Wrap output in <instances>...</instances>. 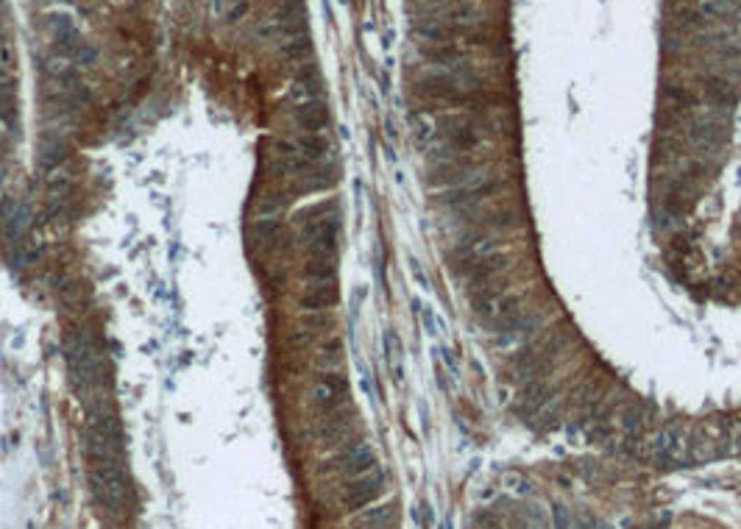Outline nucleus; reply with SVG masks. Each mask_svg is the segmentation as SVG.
Instances as JSON below:
<instances>
[{
	"mask_svg": "<svg viewBox=\"0 0 741 529\" xmlns=\"http://www.w3.org/2000/svg\"><path fill=\"white\" fill-rule=\"evenodd\" d=\"M61 357L67 365L70 387L78 398L103 390L109 382V362L95 331L81 320H67L61 329Z\"/></svg>",
	"mask_w": 741,
	"mask_h": 529,
	"instance_id": "f257e3e1",
	"label": "nucleus"
},
{
	"mask_svg": "<svg viewBox=\"0 0 741 529\" xmlns=\"http://www.w3.org/2000/svg\"><path fill=\"white\" fill-rule=\"evenodd\" d=\"M89 491L98 502V507L109 519H123L129 513L131 502V479L126 465H103V468H87Z\"/></svg>",
	"mask_w": 741,
	"mask_h": 529,
	"instance_id": "f03ea898",
	"label": "nucleus"
},
{
	"mask_svg": "<svg viewBox=\"0 0 741 529\" xmlns=\"http://www.w3.org/2000/svg\"><path fill=\"white\" fill-rule=\"evenodd\" d=\"M301 240L307 246L309 257H337V240H340V215L332 204L315 209L309 221H304Z\"/></svg>",
	"mask_w": 741,
	"mask_h": 529,
	"instance_id": "7ed1b4c3",
	"label": "nucleus"
},
{
	"mask_svg": "<svg viewBox=\"0 0 741 529\" xmlns=\"http://www.w3.org/2000/svg\"><path fill=\"white\" fill-rule=\"evenodd\" d=\"M700 95L705 100L708 109H717V112H725L731 114L741 100V87L733 84L731 78L719 75V73H711V75H703L700 78Z\"/></svg>",
	"mask_w": 741,
	"mask_h": 529,
	"instance_id": "20e7f679",
	"label": "nucleus"
},
{
	"mask_svg": "<svg viewBox=\"0 0 741 529\" xmlns=\"http://www.w3.org/2000/svg\"><path fill=\"white\" fill-rule=\"evenodd\" d=\"M312 404L321 410V412H335L346 404V396H349V382L340 371H323L315 382H312Z\"/></svg>",
	"mask_w": 741,
	"mask_h": 529,
	"instance_id": "39448f33",
	"label": "nucleus"
},
{
	"mask_svg": "<svg viewBox=\"0 0 741 529\" xmlns=\"http://www.w3.org/2000/svg\"><path fill=\"white\" fill-rule=\"evenodd\" d=\"M382 491H385V474L376 468V471H371L365 477L349 479L343 485V496L340 499H343L346 510H362L365 505H371L374 499H379Z\"/></svg>",
	"mask_w": 741,
	"mask_h": 529,
	"instance_id": "423d86ee",
	"label": "nucleus"
},
{
	"mask_svg": "<svg viewBox=\"0 0 741 529\" xmlns=\"http://www.w3.org/2000/svg\"><path fill=\"white\" fill-rule=\"evenodd\" d=\"M335 463H337V471L346 479L365 477V474H371V471L379 468V460H376V454H374V449L368 443H351Z\"/></svg>",
	"mask_w": 741,
	"mask_h": 529,
	"instance_id": "0eeeda50",
	"label": "nucleus"
},
{
	"mask_svg": "<svg viewBox=\"0 0 741 529\" xmlns=\"http://www.w3.org/2000/svg\"><path fill=\"white\" fill-rule=\"evenodd\" d=\"M67 198H70V176L53 170V176H50L47 184H45V198H42V207H45V209H42V218H39V221H53V218H59V215L64 212Z\"/></svg>",
	"mask_w": 741,
	"mask_h": 529,
	"instance_id": "6e6552de",
	"label": "nucleus"
},
{
	"mask_svg": "<svg viewBox=\"0 0 741 529\" xmlns=\"http://www.w3.org/2000/svg\"><path fill=\"white\" fill-rule=\"evenodd\" d=\"M337 301H340L337 281H312V287H307L298 298L304 312H329Z\"/></svg>",
	"mask_w": 741,
	"mask_h": 529,
	"instance_id": "1a4fd4ad",
	"label": "nucleus"
},
{
	"mask_svg": "<svg viewBox=\"0 0 741 529\" xmlns=\"http://www.w3.org/2000/svg\"><path fill=\"white\" fill-rule=\"evenodd\" d=\"M329 106L323 98H315V100H307V103H298L295 106V123L307 131V134H321L329 128Z\"/></svg>",
	"mask_w": 741,
	"mask_h": 529,
	"instance_id": "9d476101",
	"label": "nucleus"
},
{
	"mask_svg": "<svg viewBox=\"0 0 741 529\" xmlns=\"http://www.w3.org/2000/svg\"><path fill=\"white\" fill-rule=\"evenodd\" d=\"M694 14L700 17V22H725L733 28L741 22V8L731 0H697Z\"/></svg>",
	"mask_w": 741,
	"mask_h": 529,
	"instance_id": "9b49d317",
	"label": "nucleus"
},
{
	"mask_svg": "<svg viewBox=\"0 0 741 529\" xmlns=\"http://www.w3.org/2000/svg\"><path fill=\"white\" fill-rule=\"evenodd\" d=\"M295 145H298V156L307 159V162H323L329 156V151H332V142L323 134H307Z\"/></svg>",
	"mask_w": 741,
	"mask_h": 529,
	"instance_id": "f8f14e48",
	"label": "nucleus"
},
{
	"mask_svg": "<svg viewBox=\"0 0 741 529\" xmlns=\"http://www.w3.org/2000/svg\"><path fill=\"white\" fill-rule=\"evenodd\" d=\"M304 278L309 281H335L337 278V257H309L304 264Z\"/></svg>",
	"mask_w": 741,
	"mask_h": 529,
	"instance_id": "ddd939ff",
	"label": "nucleus"
},
{
	"mask_svg": "<svg viewBox=\"0 0 741 529\" xmlns=\"http://www.w3.org/2000/svg\"><path fill=\"white\" fill-rule=\"evenodd\" d=\"M47 31L53 33V39L78 33V28L73 25V17L70 14H47Z\"/></svg>",
	"mask_w": 741,
	"mask_h": 529,
	"instance_id": "4468645a",
	"label": "nucleus"
},
{
	"mask_svg": "<svg viewBox=\"0 0 741 529\" xmlns=\"http://www.w3.org/2000/svg\"><path fill=\"white\" fill-rule=\"evenodd\" d=\"M281 53H284L287 59H304V56L312 53V39H309L307 33H301V36L290 39V42L281 47Z\"/></svg>",
	"mask_w": 741,
	"mask_h": 529,
	"instance_id": "2eb2a0df",
	"label": "nucleus"
},
{
	"mask_svg": "<svg viewBox=\"0 0 741 529\" xmlns=\"http://www.w3.org/2000/svg\"><path fill=\"white\" fill-rule=\"evenodd\" d=\"M279 229H281L279 215H265V218H256V223H254V234H256L259 240H270V237H276Z\"/></svg>",
	"mask_w": 741,
	"mask_h": 529,
	"instance_id": "dca6fc26",
	"label": "nucleus"
},
{
	"mask_svg": "<svg viewBox=\"0 0 741 529\" xmlns=\"http://www.w3.org/2000/svg\"><path fill=\"white\" fill-rule=\"evenodd\" d=\"M73 61L81 64V67H84V64H95V61H98V47H95L92 42H81V47L75 50Z\"/></svg>",
	"mask_w": 741,
	"mask_h": 529,
	"instance_id": "f3484780",
	"label": "nucleus"
},
{
	"mask_svg": "<svg viewBox=\"0 0 741 529\" xmlns=\"http://www.w3.org/2000/svg\"><path fill=\"white\" fill-rule=\"evenodd\" d=\"M246 11H248V3H246V0H237V3H235V8L229 11V22H235V20H240V17L246 14Z\"/></svg>",
	"mask_w": 741,
	"mask_h": 529,
	"instance_id": "a211bd4d",
	"label": "nucleus"
},
{
	"mask_svg": "<svg viewBox=\"0 0 741 529\" xmlns=\"http://www.w3.org/2000/svg\"><path fill=\"white\" fill-rule=\"evenodd\" d=\"M731 3H733V6H739V8H741V0H731Z\"/></svg>",
	"mask_w": 741,
	"mask_h": 529,
	"instance_id": "6ab92c4d",
	"label": "nucleus"
}]
</instances>
